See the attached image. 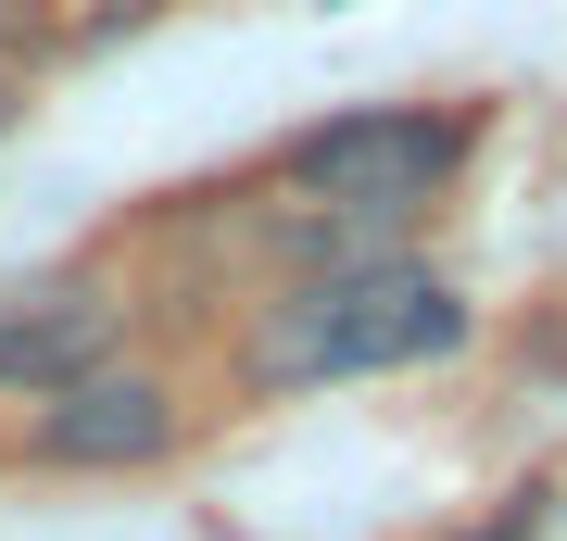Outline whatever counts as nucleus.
Here are the masks:
<instances>
[{"mask_svg": "<svg viewBox=\"0 0 567 541\" xmlns=\"http://www.w3.org/2000/svg\"><path fill=\"white\" fill-rule=\"evenodd\" d=\"M466 164V114H416V101H391V114H328L290 139V252L303 264H353L379 252L391 227H416L429 201L454 189Z\"/></svg>", "mask_w": 567, "mask_h": 541, "instance_id": "f03ea898", "label": "nucleus"}, {"mask_svg": "<svg viewBox=\"0 0 567 541\" xmlns=\"http://www.w3.org/2000/svg\"><path fill=\"white\" fill-rule=\"evenodd\" d=\"M442 353H466V290L404 252H353V264H303L252 315L240 378L290 403L328 378H404V365H442Z\"/></svg>", "mask_w": 567, "mask_h": 541, "instance_id": "f257e3e1", "label": "nucleus"}, {"mask_svg": "<svg viewBox=\"0 0 567 541\" xmlns=\"http://www.w3.org/2000/svg\"><path fill=\"white\" fill-rule=\"evenodd\" d=\"M89 365H114V302L89 278H0V391H63L89 378Z\"/></svg>", "mask_w": 567, "mask_h": 541, "instance_id": "20e7f679", "label": "nucleus"}, {"mask_svg": "<svg viewBox=\"0 0 567 541\" xmlns=\"http://www.w3.org/2000/svg\"><path fill=\"white\" fill-rule=\"evenodd\" d=\"M177 391L152 378V365H89V378L39 391V428H25V454L63 466V479H126V466H164L177 454Z\"/></svg>", "mask_w": 567, "mask_h": 541, "instance_id": "7ed1b4c3", "label": "nucleus"}]
</instances>
